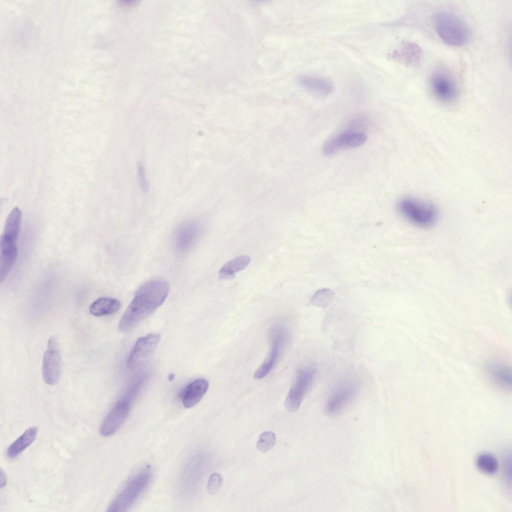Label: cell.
Segmentation results:
<instances>
[{"mask_svg":"<svg viewBox=\"0 0 512 512\" xmlns=\"http://www.w3.org/2000/svg\"><path fill=\"white\" fill-rule=\"evenodd\" d=\"M168 292V284L161 278L151 280L141 285L121 318L119 330L126 332L136 327L163 304Z\"/></svg>","mask_w":512,"mask_h":512,"instance_id":"6da1fadb","label":"cell"},{"mask_svg":"<svg viewBox=\"0 0 512 512\" xmlns=\"http://www.w3.org/2000/svg\"><path fill=\"white\" fill-rule=\"evenodd\" d=\"M360 389L359 381L352 376H344L332 386L327 397L325 411L330 416L340 415L352 403Z\"/></svg>","mask_w":512,"mask_h":512,"instance_id":"7a4b0ae2","label":"cell"},{"mask_svg":"<svg viewBox=\"0 0 512 512\" xmlns=\"http://www.w3.org/2000/svg\"><path fill=\"white\" fill-rule=\"evenodd\" d=\"M436 31L446 44L460 46L466 44L470 37L466 24L456 14L448 12L437 13L434 18Z\"/></svg>","mask_w":512,"mask_h":512,"instance_id":"3957f363","label":"cell"},{"mask_svg":"<svg viewBox=\"0 0 512 512\" xmlns=\"http://www.w3.org/2000/svg\"><path fill=\"white\" fill-rule=\"evenodd\" d=\"M152 476L150 466H146L126 484L108 508L110 512L128 510L148 486Z\"/></svg>","mask_w":512,"mask_h":512,"instance_id":"277c9868","label":"cell"},{"mask_svg":"<svg viewBox=\"0 0 512 512\" xmlns=\"http://www.w3.org/2000/svg\"><path fill=\"white\" fill-rule=\"evenodd\" d=\"M402 214L410 223L420 228H428L436 223L438 212L431 203L413 198H406L398 204Z\"/></svg>","mask_w":512,"mask_h":512,"instance_id":"5b68a950","label":"cell"},{"mask_svg":"<svg viewBox=\"0 0 512 512\" xmlns=\"http://www.w3.org/2000/svg\"><path fill=\"white\" fill-rule=\"evenodd\" d=\"M316 374V369L312 365L299 368L294 381L284 401V406L290 412H296L312 386Z\"/></svg>","mask_w":512,"mask_h":512,"instance_id":"8992f818","label":"cell"},{"mask_svg":"<svg viewBox=\"0 0 512 512\" xmlns=\"http://www.w3.org/2000/svg\"><path fill=\"white\" fill-rule=\"evenodd\" d=\"M287 338L288 332L283 324H278L274 326L270 334V350L265 360L254 372V378H262L270 372L284 349Z\"/></svg>","mask_w":512,"mask_h":512,"instance_id":"52a82bcc","label":"cell"},{"mask_svg":"<svg viewBox=\"0 0 512 512\" xmlns=\"http://www.w3.org/2000/svg\"><path fill=\"white\" fill-rule=\"evenodd\" d=\"M130 404L131 400L127 396L116 403L101 423L100 432L102 436H112L120 428L128 414Z\"/></svg>","mask_w":512,"mask_h":512,"instance_id":"ba28073f","label":"cell"},{"mask_svg":"<svg viewBox=\"0 0 512 512\" xmlns=\"http://www.w3.org/2000/svg\"><path fill=\"white\" fill-rule=\"evenodd\" d=\"M62 362L57 344L54 338L48 342V349L42 360V376L48 384L53 385L58 380L62 372Z\"/></svg>","mask_w":512,"mask_h":512,"instance_id":"9c48e42d","label":"cell"},{"mask_svg":"<svg viewBox=\"0 0 512 512\" xmlns=\"http://www.w3.org/2000/svg\"><path fill=\"white\" fill-rule=\"evenodd\" d=\"M430 86L433 94L441 101L450 102L457 96L458 88L454 79L444 70H438L432 73Z\"/></svg>","mask_w":512,"mask_h":512,"instance_id":"30bf717a","label":"cell"},{"mask_svg":"<svg viewBox=\"0 0 512 512\" xmlns=\"http://www.w3.org/2000/svg\"><path fill=\"white\" fill-rule=\"evenodd\" d=\"M160 340V336L150 334L140 338L132 348L126 360V366L132 369L152 354Z\"/></svg>","mask_w":512,"mask_h":512,"instance_id":"8fae6325","label":"cell"},{"mask_svg":"<svg viewBox=\"0 0 512 512\" xmlns=\"http://www.w3.org/2000/svg\"><path fill=\"white\" fill-rule=\"evenodd\" d=\"M484 372L488 380L496 388L506 392L512 389V369L507 364L496 360L486 362Z\"/></svg>","mask_w":512,"mask_h":512,"instance_id":"7c38bea8","label":"cell"},{"mask_svg":"<svg viewBox=\"0 0 512 512\" xmlns=\"http://www.w3.org/2000/svg\"><path fill=\"white\" fill-rule=\"evenodd\" d=\"M367 140L361 132H346L328 140L322 148L323 153L330 155L344 148H355L362 145Z\"/></svg>","mask_w":512,"mask_h":512,"instance_id":"4fadbf2b","label":"cell"},{"mask_svg":"<svg viewBox=\"0 0 512 512\" xmlns=\"http://www.w3.org/2000/svg\"><path fill=\"white\" fill-rule=\"evenodd\" d=\"M200 232V226L196 222H188L180 225L176 230L174 236L176 250L181 253L188 251L197 240Z\"/></svg>","mask_w":512,"mask_h":512,"instance_id":"5bb4252c","label":"cell"},{"mask_svg":"<svg viewBox=\"0 0 512 512\" xmlns=\"http://www.w3.org/2000/svg\"><path fill=\"white\" fill-rule=\"evenodd\" d=\"M298 84L308 91L322 96L331 94L334 90L333 83L326 78L303 75L298 77Z\"/></svg>","mask_w":512,"mask_h":512,"instance_id":"9a60e30c","label":"cell"},{"mask_svg":"<svg viewBox=\"0 0 512 512\" xmlns=\"http://www.w3.org/2000/svg\"><path fill=\"white\" fill-rule=\"evenodd\" d=\"M208 388V382L204 379H198L190 384L182 394V404L186 408L196 406L202 400Z\"/></svg>","mask_w":512,"mask_h":512,"instance_id":"2e32d148","label":"cell"},{"mask_svg":"<svg viewBox=\"0 0 512 512\" xmlns=\"http://www.w3.org/2000/svg\"><path fill=\"white\" fill-rule=\"evenodd\" d=\"M18 254L16 244L0 238V280L2 281L14 264Z\"/></svg>","mask_w":512,"mask_h":512,"instance_id":"e0dca14e","label":"cell"},{"mask_svg":"<svg viewBox=\"0 0 512 512\" xmlns=\"http://www.w3.org/2000/svg\"><path fill=\"white\" fill-rule=\"evenodd\" d=\"M38 432L36 426L28 428L8 448L6 454L10 458H14L29 446L36 440Z\"/></svg>","mask_w":512,"mask_h":512,"instance_id":"ac0fdd59","label":"cell"},{"mask_svg":"<svg viewBox=\"0 0 512 512\" xmlns=\"http://www.w3.org/2000/svg\"><path fill=\"white\" fill-rule=\"evenodd\" d=\"M22 213L18 207H15L8 216L1 238L16 242L20 232Z\"/></svg>","mask_w":512,"mask_h":512,"instance_id":"d6986e66","label":"cell"},{"mask_svg":"<svg viewBox=\"0 0 512 512\" xmlns=\"http://www.w3.org/2000/svg\"><path fill=\"white\" fill-rule=\"evenodd\" d=\"M121 306L120 302L115 298H100L92 302L89 308L90 313L96 316L110 315L116 312Z\"/></svg>","mask_w":512,"mask_h":512,"instance_id":"ffe728a7","label":"cell"},{"mask_svg":"<svg viewBox=\"0 0 512 512\" xmlns=\"http://www.w3.org/2000/svg\"><path fill=\"white\" fill-rule=\"evenodd\" d=\"M250 262L248 256H238L224 265L219 271L218 277L222 280L234 277L236 274L245 269Z\"/></svg>","mask_w":512,"mask_h":512,"instance_id":"44dd1931","label":"cell"},{"mask_svg":"<svg viewBox=\"0 0 512 512\" xmlns=\"http://www.w3.org/2000/svg\"><path fill=\"white\" fill-rule=\"evenodd\" d=\"M476 464L480 472L487 475L495 474L498 468L496 458L488 452L480 454L476 458Z\"/></svg>","mask_w":512,"mask_h":512,"instance_id":"7402d4cb","label":"cell"},{"mask_svg":"<svg viewBox=\"0 0 512 512\" xmlns=\"http://www.w3.org/2000/svg\"><path fill=\"white\" fill-rule=\"evenodd\" d=\"M276 440V435L274 432L272 431L264 432L259 436L256 443V447L261 452H266L274 446Z\"/></svg>","mask_w":512,"mask_h":512,"instance_id":"603a6c76","label":"cell"},{"mask_svg":"<svg viewBox=\"0 0 512 512\" xmlns=\"http://www.w3.org/2000/svg\"><path fill=\"white\" fill-rule=\"evenodd\" d=\"M222 484V478L218 473H213L210 476L208 482L207 488L210 494L216 493L220 488Z\"/></svg>","mask_w":512,"mask_h":512,"instance_id":"cb8c5ba5","label":"cell"},{"mask_svg":"<svg viewBox=\"0 0 512 512\" xmlns=\"http://www.w3.org/2000/svg\"><path fill=\"white\" fill-rule=\"evenodd\" d=\"M138 182L142 190L147 192L149 189V184L147 180L145 169L143 164L138 162L136 165Z\"/></svg>","mask_w":512,"mask_h":512,"instance_id":"d4e9b609","label":"cell"},{"mask_svg":"<svg viewBox=\"0 0 512 512\" xmlns=\"http://www.w3.org/2000/svg\"><path fill=\"white\" fill-rule=\"evenodd\" d=\"M330 300V294L324 292H316L311 299V303L314 306H327Z\"/></svg>","mask_w":512,"mask_h":512,"instance_id":"484cf974","label":"cell"},{"mask_svg":"<svg viewBox=\"0 0 512 512\" xmlns=\"http://www.w3.org/2000/svg\"><path fill=\"white\" fill-rule=\"evenodd\" d=\"M7 484L6 475L4 470L1 468L0 474V488H2L5 487Z\"/></svg>","mask_w":512,"mask_h":512,"instance_id":"4316f807","label":"cell"},{"mask_svg":"<svg viewBox=\"0 0 512 512\" xmlns=\"http://www.w3.org/2000/svg\"><path fill=\"white\" fill-rule=\"evenodd\" d=\"M170 381H172L174 378V374H170L168 376Z\"/></svg>","mask_w":512,"mask_h":512,"instance_id":"83f0119b","label":"cell"}]
</instances>
